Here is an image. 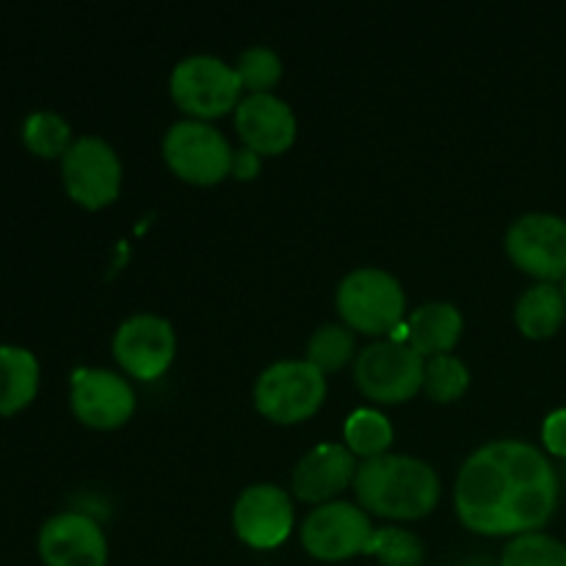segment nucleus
Listing matches in <instances>:
<instances>
[{
  "mask_svg": "<svg viewBox=\"0 0 566 566\" xmlns=\"http://www.w3.org/2000/svg\"><path fill=\"white\" fill-rule=\"evenodd\" d=\"M558 473L523 440H492L462 462L453 509L470 534L525 536L551 523L558 506Z\"/></svg>",
  "mask_w": 566,
  "mask_h": 566,
  "instance_id": "f257e3e1",
  "label": "nucleus"
},
{
  "mask_svg": "<svg viewBox=\"0 0 566 566\" xmlns=\"http://www.w3.org/2000/svg\"><path fill=\"white\" fill-rule=\"evenodd\" d=\"M352 490L365 512L396 523L429 517L442 495L440 473L429 462L407 453L359 462Z\"/></svg>",
  "mask_w": 566,
  "mask_h": 566,
  "instance_id": "f03ea898",
  "label": "nucleus"
},
{
  "mask_svg": "<svg viewBox=\"0 0 566 566\" xmlns=\"http://www.w3.org/2000/svg\"><path fill=\"white\" fill-rule=\"evenodd\" d=\"M340 324L357 335L385 337L407 318V293L401 282L385 269L363 265L348 271L335 291Z\"/></svg>",
  "mask_w": 566,
  "mask_h": 566,
  "instance_id": "7ed1b4c3",
  "label": "nucleus"
},
{
  "mask_svg": "<svg viewBox=\"0 0 566 566\" xmlns=\"http://www.w3.org/2000/svg\"><path fill=\"white\" fill-rule=\"evenodd\" d=\"M326 392V376L307 359H280L260 370L252 387V403L271 423L298 426L321 412Z\"/></svg>",
  "mask_w": 566,
  "mask_h": 566,
  "instance_id": "20e7f679",
  "label": "nucleus"
},
{
  "mask_svg": "<svg viewBox=\"0 0 566 566\" xmlns=\"http://www.w3.org/2000/svg\"><path fill=\"white\" fill-rule=\"evenodd\" d=\"M241 92L235 66L208 53L177 61L169 75L171 103L186 114V119L213 122L235 114L243 99Z\"/></svg>",
  "mask_w": 566,
  "mask_h": 566,
  "instance_id": "39448f33",
  "label": "nucleus"
},
{
  "mask_svg": "<svg viewBox=\"0 0 566 566\" xmlns=\"http://www.w3.org/2000/svg\"><path fill=\"white\" fill-rule=\"evenodd\" d=\"M232 153L224 136L210 122L180 119L160 142L164 164L175 177L197 188H213L230 177Z\"/></svg>",
  "mask_w": 566,
  "mask_h": 566,
  "instance_id": "423d86ee",
  "label": "nucleus"
},
{
  "mask_svg": "<svg viewBox=\"0 0 566 566\" xmlns=\"http://www.w3.org/2000/svg\"><path fill=\"white\" fill-rule=\"evenodd\" d=\"M426 359L403 340H374L354 359V385L368 401L407 403L423 390Z\"/></svg>",
  "mask_w": 566,
  "mask_h": 566,
  "instance_id": "0eeeda50",
  "label": "nucleus"
},
{
  "mask_svg": "<svg viewBox=\"0 0 566 566\" xmlns=\"http://www.w3.org/2000/svg\"><path fill=\"white\" fill-rule=\"evenodd\" d=\"M61 182L77 208L105 210L122 193V160L99 136H81L61 158Z\"/></svg>",
  "mask_w": 566,
  "mask_h": 566,
  "instance_id": "6e6552de",
  "label": "nucleus"
},
{
  "mask_svg": "<svg viewBox=\"0 0 566 566\" xmlns=\"http://www.w3.org/2000/svg\"><path fill=\"white\" fill-rule=\"evenodd\" d=\"M506 258L536 282L556 285L566 276V219L556 213H525L503 238Z\"/></svg>",
  "mask_w": 566,
  "mask_h": 566,
  "instance_id": "1a4fd4ad",
  "label": "nucleus"
},
{
  "mask_svg": "<svg viewBox=\"0 0 566 566\" xmlns=\"http://www.w3.org/2000/svg\"><path fill=\"white\" fill-rule=\"evenodd\" d=\"M374 531L370 514L359 503L332 501L310 509L298 536L307 556H313L315 562L337 564L368 551Z\"/></svg>",
  "mask_w": 566,
  "mask_h": 566,
  "instance_id": "9d476101",
  "label": "nucleus"
},
{
  "mask_svg": "<svg viewBox=\"0 0 566 566\" xmlns=\"http://www.w3.org/2000/svg\"><path fill=\"white\" fill-rule=\"evenodd\" d=\"M111 354L125 376L136 381H155L175 365L177 332L160 315L136 313L116 326Z\"/></svg>",
  "mask_w": 566,
  "mask_h": 566,
  "instance_id": "9b49d317",
  "label": "nucleus"
},
{
  "mask_svg": "<svg viewBox=\"0 0 566 566\" xmlns=\"http://www.w3.org/2000/svg\"><path fill=\"white\" fill-rule=\"evenodd\" d=\"M70 409L86 429L116 431L136 415V390L125 374L108 368H81L70 381Z\"/></svg>",
  "mask_w": 566,
  "mask_h": 566,
  "instance_id": "f8f14e48",
  "label": "nucleus"
},
{
  "mask_svg": "<svg viewBox=\"0 0 566 566\" xmlns=\"http://www.w3.org/2000/svg\"><path fill=\"white\" fill-rule=\"evenodd\" d=\"M296 512L280 484H252L232 506V531L252 551H276L293 534Z\"/></svg>",
  "mask_w": 566,
  "mask_h": 566,
  "instance_id": "ddd939ff",
  "label": "nucleus"
},
{
  "mask_svg": "<svg viewBox=\"0 0 566 566\" xmlns=\"http://www.w3.org/2000/svg\"><path fill=\"white\" fill-rule=\"evenodd\" d=\"M39 558L44 566H105L108 539L92 514L61 512L39 528Z\"/></svg>",
  "mask_w": 566,
  "mask_h": 566,
  "instance_id": "4468645a",
  "label": "nucleus"
},
{
  "mask_svg": "<svg viewBox=\"0 0 566 566\" xmlns=\"http://www.w3.org/2000/svg\"><path fill=\"white\" fill-rule=\"evenodd\" d=\"M241 147L252 149L260 158L285 155L296 144L298 122L291 105L271 94H247L232 114Z\"/></svg>",
  "mask_w": 566,
  "mask_h": 566,
  "instance_id": "2eb2a0df",
  "label": "nucleus"
},
{
  "mask_svg": "<svg viewBox=\"0 0 566 566\" xmlns=\"http://www.w3.org/2000/svg\"><path fill=\"white\" fill-rule=\"evenodd\" d=\"M357 468V459L343 442H321L296 462L291 490L302 503H310L313 509L324 506L354 486Z\"/></svg>",
  "mask_w": 566,
  "mask_h": 566,
  "instance_id": "dca6fc26",
  "label": "nucleus"
},
{
  "mask_svg": "<svg viewBox=\"0 0 566 566\" xmlns=\"http://www.w3.org/2000/svg\"><path fill=\"white\" fill-rule=\"evenodd\" d=\"M464 335L462 310L451 302H426L409 315L403 343L423 359L453 354Z\"/></svg>",
  "mask_w": 566,
  "mask_h": 566,
  "instance_id": "f3484780",
  "label": "nucleus"
},
{
  "mask_svg": "<svg viewBox=\"0 0 566 566\" xmlns=\"http://www.w3.org/2000/svg\"><path fill=\"white\" fill-rule=\"evenodd\" d=\"M42 368L31 348L0 346V418H14L39 396Z\"/></svg>",
  "mask_w": 566,
  "mask_h": 566,
  "instance_id": "a211bd4d",
  "label": "nucleus"
},
{
  "mask_svg": "<svg viewBox=\"0 0 566 566\" xmlns=\"http://www.w3.org/2000/svg\"><path fill=\"white\" fill-rule=\"evenodd\" d=\"M566 321V298L558 285L536 282L514 304V324L528 340H551Z\"/></svg>",
  "mask_w": 566,
  "mask_h": 566,
  "instance_id": "6ab92c4d",
  "label": "nucleus"
},
{
  "mask_svg": "<svg viewBox=\"0 0 566 566\" xmlns=\"http://www.w3.org/2000/svg\"><path fill=\"white\" fill-rule=\"evenodd\" d=\"M396 442V426L379 409L363 407L352 412L343 426V446L354 453V459H379L387 457Z\"/></svg>",
  "mask_w": 566,
  "mask_h": 566,
  "instance_id": "aec40b11",
  "label": "nucleus"
},
{
  "mask_svg": "<svg viewBox=\"0 0 566 566\" xmlns=\"http://www.w3.org/2000/svg\"><path fill=\"white\" fill-rule=\"evenodd\" d=\"M20 136L28 153L42 160H61L75 144L70 122L55 114V111H33V114H28L25 122H22Z\"/></svg>",
  "mask_w": 566,
  "mask_h": 566,
  "instance_id": "412c9836",
  "label": "nucleus"
},
{
  "mask_svg": "<svg viewBox=\"0 0 566 566\" xmlns=\"http://www.w3.org/2000/svg\"><path fill=\"white\" fill-rule=\"evenodd\" d=\"M307 359L313 368L329 376L357 359V340L346 324H321L307 340Z\"/></svg>",
  "mask_w": 566,
  "mask_h": 566,
  "instance_id": "4be33fe9",
  "label": "nucleus"
},
{
  "mask_svg": "<svg viewBox=\"0 0 566 566\" xmlns=\"http://www.w3.org/2000/svg\"><path fill=\"white\" fill-rule=\"evenodd\" d=\"M470 368L457 354H442V357L426 359L423 370V392L434 403H453L468 392Z\"/></svg>",
  "mask_w": 566,
  "mask_h": 566,
  "instance_id": "5701e85b",
  "label": "nucleus"
},
{
  "mask_svg": "<svg viewBox=\"0 0 566 566\" xmlns=\"http://www.w3.org/2000/svg\"><path fill=\"white\" fill-rule=\"evenodd\" d=\"M232 66H235L238 81H241L247 94H271V88H276V83L285 75V64H282L280 53L265 48V44L247 48Z\"/></svg>",
  "mask_w": 566,
  "mask_h": 566,
  "instance_id": "b1692460",
  "label": "nucleus"
},
{
  "mask_svg": "<svg viewBox=\"0 0 566 566\" xmlns=\"http://www.w3.org/2000/svg\"><path fill=\"white\" fill-rule=\"evenodd\" d=\"M368 556H374L381 566H423L426 547L418 534L398 525L376 528L368 542Z\"/></svg>",
  "mask_w": 566,
  "mask_h": 566,
  "instance_id": "393cba45",
  "label": "nucleus"
},
{
  "mask_svg": "<svg viewBox=\"0 0 566 566\" xmlns=\"http://www.w3.org/2000/svg\"><path fill=\"white\" fill-rule=\"evenodd\" d=\"M501 566H566V545L542 531L514 536L503 551Z\"/></svg>",
  "mask_w": 566,
  "mask_h": 566,
  "instance_id": "a878e982",
  "label": "nucleus"
},
{
  "mask_svg": "<svg viewBox=\"0 0 566 566\" xmlns=\"http://www.w3.org/2000/svg\"><path fill=\"white\" fill-rule=\"evenodd\" d=\"M542 446L553 457L566 459V409H556L542 423Z\"/></svg>",
  "mask_w": 566,
  "mask_h": 566,
  "instance_id": "bb28decb",
  "label": "nucleus"
},
{
  "mask_svg": "<svg viewBox=\"0 0 566 566\" xmlns=\"http://www.w3.org/2000/svg\"><path fill=\"white\" fill-rule=\"evenodd\" d=\"M260 169H263V158H260L258 153H252V149H247V147H241L232 153L230 177H235V180H241V182H252L254 177L260 175Z\"/></svg>",
  "mask_w": 566,
  "mask_h": 566,
  "instance_id": "cd10ccee",
  "label": "nucleus"
},
{
  "mask_svg": "<svg viewBox=\"0 0 566 566\" xmlns=\"http://www.w3.org/2000/svg\"><path fill=\"white\" fill-rule=\"evenodd\" d=\"M558 287H562V293H564V298H566V276H564V280H562V285H558Z\"/></svg>",
  "mask_w": 566,
  "mask_h": 566,
  "instance_id": "c85d7f7f",
  "label": "nucleus"
}]
</instances>
